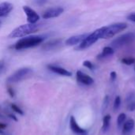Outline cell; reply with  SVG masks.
Returning <instances> with one entry per match:
<instances>
[{"instance_id": "52a82bcc", "label": "cell", "mask_w": 135, "mask_h": 135, "mask_svg": "<svg viewBox=\"0 0 135 135\" xmlns=\"http://www.w3.org/2000/svg\"><path fill=\"white\" fill-rule=\"evenodd\" d=\"M23 10L27 16V21L29 24H36L39 21L40 16L31 7H29L28 6H24Z\"/></svg>"}, {"instance_id": "83f0119b", "label": "cell", "mask_w": 135, "mask_h": 135, "mask_svg": "<svg viewBox=\"0 0 135 135\" xmlns=\"http://www.w3.org/2000/svg\"><path fill=\"white\" fill-rule=\"evenodd\" d=\"M47 2V0H36V3L39 6H43L44 5L46 2Z\"/></svg>"}, {"instance_id": "9a60e30c", "label": "cell", "mask_w": 135, "mask_h": 135, "mask_svg": "<svg viewBox=\"0 0 135 135\" xmlns=\"http://www.w3.org/2000/svg\"><path fill=\"white\" fill-rule=\"evenodd\" d=\"M61 44H62V40H60V39L54 40L49 41V42L46 43L45 44H44L42 48L45 51H51V50H54V49L57 48Z\"/></svg>"}, {"instance_id": "8fae6325", "label": "cell", "mask_w": 135, "mask_h": 135, "mask_svg": "<svg viewBox=\"0 0 135 135\" xmlns=\"http://www.w3.org/2000/svg\"><path fill=\"white\" fill-rule=\"evenodd\" d=\"M47 68L51 71H52V72H54V73H55L57 74L62 75V76H66V77H70V76H72V73L71 72H70L69 70L62 68V67L58 66L48 65L47 66Z\"/></svg>"}, {"instance_id": "4fadbf2b", "label": "cell", "mask_w": 135, "mask_h": 135, "mask_svg": "<svg viewBox=\"0 0 135 135\" xmlns=\"http://www.w3.org/2000/svg\"><path fill=\"white\" fill-rule=\"evenodd\" d=\"M134 128V121L131 119L126 121L123 126V135H129Z\"/></svg>"}, {"instance_id": "d4e9b609", "label": "cell", "mask_w": 135, "mask_h": 135, "mask_svg": "<svg viewBox=\"0 0 135 135\" xmlns=\"http://www.w3.org/2000/svg\"><path fill=\"white\" fill-rule=\"evenodd\" d=\"M7 92H8V93H9V95L10 97L13 98V97H15V93H14V91H13V89L12 87L9 86V87L7 88Z\"/></svg>"}, {"instance_id": "5bb4252c", "label": "cell", "mask_w": 135, "mask_h": 135, "mask_svg": "<svg viewBox=\"0 0 135 135\" xmlns=\"http://www.w3.org/2000/svg\"><path fill=\"white\" fill-rule=\"evenodd\" d=\"M13 8V5L9 2L0 3V17L7 16L11 12Z\"/></svg>"}, {"instance_id": "6da1fadb", "label": "cell", "mask_w": 135, "mask_h": 135, "mask_svg": "<svg viewBox=\"0 0 135 135\" xmlns=\"http://www.w3.org/2000/svg\"><path fill=\"white\" fill-rule=\"evenodd\" d=\"M44 40V38L40 36H32L26 38H22L19 40L14 45L13 48L16 50H22V49H26L29 47H36Z\"/></svg>"}, {"instance_id": "8992f818", "label": "cell", "mask_w": 135, "mask_h": 135, "mask_svg": "<svg viewBox=\"0 0 135 135\" xmlns=\"http://www.w3.org/2000/svg\"><path fill=\"white\" fill-rule=\"evenodd\" d=\"M32 70L30 68H28V67L21 68L7 78V82L8 83L19 82V81L25 79L26 78H28L32 74Z\"/></svg>"}, {"instance_id": "277c9868", "label": "cell", "mask_w": 135, "mask_h": 135, "mask_svg": "<svg viewBox=\"0 0 135 135\" xmlns=\"http://www.w3.org/2000/svg\"><path fill=\"white\" fill-rule=\"evenodd\" d=\"M127 28V24L123 22L115 23L108 26L104 27V31L102 35L101 39H109L112 38L117 33L125 30Z\"/></svg>"}, {"instance_id": "f1b7e54d", "label": "cell", "mask_w": 135, "mask_h": 135, "mask_svg": "<svg viewBox=\"0 0 135 135\" xmlns=\"http://www.w3.org/2000/svg\"><path fill=\"white\" fill-rule=\"evenodd\" d=\"M128 20H130L131 21H133V22H135V13H131L130 14L128 17H127Z\"/></svg>"}, {"instance_id": "e0dca14e", "label": "cell", "mask_w": 135, "mask_h": 135, "mask_svg": "<svg viewBox=\"0 0 135 135\" xmlns=\"http://www.w3.org/2000/svg\"><path fill=\"white\" fill-rule=\"evenodd\" d=\"M110 121H111V115H107L103 119V126H102V131L104 133L107 132L110 127Z\"/></svg>"}, {"instance_id": "d6986e66", "label": "cell", "mask_w": 135, "mask_h": 135, "mask_svg": "<svg viewBox=\"0 0 135 135\" xmlns=\"http://www.w3.org/2000/svg\"><path fill=\"white\" fill-rule=\"evenodd\" d=\"M121 62L125 64V65H127V66H130V65H132L135 62V58L134 57H127V58H123L122 59Z\"/></svg>"}, {"instance_id": "ba28073f", "label": "cell", "mask_w": 135, "mask_h": 135, "mask_svg": "<svg viewBox=\"0 0 135 135\" xmlns=\"http://www.w3.org/2000/svg\"><path fill=\"white\" fill-rule=\"evenodd\" d=\"M64 9L61 6H55L52 8H49L44 13H43V18L44 19H49V18H54L60 16L63 13Z\"/></svg>"}, {"instance_id": "f546056e", "label": "cell", "mask_w": 135, "mask_h": 135, "mask_svg": "<svg viewBox=\"0 0 135 135\" xmlns=\"http://www.w3.org/2000/svg\"><path fill=\"white\" fill-rule=\"evenodd\" d=\"M8 116L10 118V119H13L14 121H16V122H17V117L14 115H12V114H9L8 115Z\"/></svg>"}, {"instance_id": "5b68a950", "label": "cell", "mask_w": 135, "mask_h": 135, "mask_svg": "<svg viewBox=\"0 0 135 135\" xmlns=\"http://www.w3.org/2000/svg\"><path fill=\"white\" fill-rule=\"evenodd\" d=\"M135 41V33L134 32H127L125 33L115 40H114L112 43V47L115 48H119L121 47L131 44Z\"/></svg>"}, {"instance_id": "603a6c76", "label": "cell", "mask_w": 135, "mask_h": 135, "mask_svg": "<svg viewBox=\"0 0 135 135\" xmlns=\"http://www.w3.org/2000/svg\"><path fill=\"white\" fill-rule=\"evenodd\" d=\"M11 108H12V110H13V111H14V112H17V114H19V115H24L23 111H22L19 107H17L16 104H11Z\"/></svg>"}, {"instance_id": "cb8c5ba5", "label": "cell", "mask_w": 135, "mask_h": 135, "mask_svg": "<svg viewBox=\"0 0 135 135\" xmlns=\"http://www.w3.org/2000/svg\"><path fill=\"white\" fill-rule=\"evenodd\" d=\"M127 110L130 112H134L135 111V100L127 103Z\"/></svg>"}, {"instance_id": "2e32d148", "label": "cell", "mask_w": 135, "mask_h": 135, "mask_svg": "<svg viewBox=\"0 0 135 135\" xmlns=\"http://www.w3.org/2000/svg\"><path fill=\"white\" fill-rule=\"evenodd\" d=\"M115 51H114V48L112 47H104L101 54H100L98 56H97V59H104V58H107L108 56H112L113 54H114Z\"/></svg>"}, {"instance_id": "1f68e13d", "label": "cell", "mask_w": 135, "mask_h": 135, "mask_svg": "<svg viewBox=\"0 0 135 135\" xmlns=\"http://www.w3.org/2000/svg\"><path fill=\"white\" fill-rule=\"evenodd\" d=\"M0 134L1 135H6V133L2 131V130H0Z\"/></svg>"}, {"instance_id": "ac0fdd59", "label": "cell", "mask_w": 135, "mask_h": 135, "mask_svg": "<svg viewBox=\"0 0 135 135\" xmlns=\"http://www.w3.org/2000/svg\"><path fill=\"white\" fill-rule=\"evenodd\" d=\"M127 119V115L125 113H121L119 115L118 119H117V124L119 126V127H120L122 125H123V123H125V120Z\"/></svg>"}, {"instance_id": "4316f807", "label": "cell", "mask_w": 135, "mask_h": 135, "mask_svg": "<svg viewBox=\"0 0 135 135\" xmlns=\"http://www.w3.org/2000/svg\"><path fill=\"white\" fill-rule=\"evenodd\" d=\"M5 69V62L3 60H0V74L3 72Z\"/></svg>"}, {"instance_id": "7402d4cb", "label": "cell", "mask_w": 135, "mask_h": 135, "mask_svg": "<svg viewBox=\"0 0 135 135\" xmlns=\"http://www.w3.org/2000/svg\"><path fill=\"white\" fill-rule=\"evenodd\" d=\"M83 66H85L86 68L89 69V70H94V68H95L94 64H93V62H91L90 61H89V60L84 61V62H83Z\"/></svg>"}, {"instance_id": "ffe728a7", "label": "cell", "mask_w": 135, "mask_h": 135, "mask_svg": "<svg viewBox=\"0 0 135 135\" xmlns=\"http://www.w3.org/2000/svg\"><path fill=\"white\" fill-rule=\"evenodd\" d=\"M109 100H110L109 96H108V95L105 96L104 99V101H103V104H102V112H103L107 110V108H108V107L109 105Z\"/></svg>"}, {"instance_id": "30bf717a", "label": "cell", "mask_w": 135, "mask_h": 135, "mask_svg": "<svg viewBox=\"0 0 135 135\" xmlns=\"http://www.w3.org/2000/svg\"><path fill=\"white\" fill-rule=\"evenodd\" d=\"M87 34H81V35H77V36H73L70 38H68L66 40V44L68 46H74L78 44H81L85 38L87 36Z\"/></svg>"}, {"instance_id": "7c38bea8", "label": "cell", "mask_w": 135, "mask_h": 135, "mask_svg": "<svg viewBox=\"0 0 135 135\" xmlns=\"http://www.w3.org/2000/svg\"><path fill=\"white\" fill-rule=\"evenodd\" d=\"M70 129L71 131L78 135H81L83 134L84 133L86 132L85 130L82 129L81 127H79V125L78 124L76 119H74V116H71L70 117Z\"/></svg>"}, {"instance_id": "9c48e42d", "label": "cell", "mask_w": 135, "mask_h": 135, "mask_svg": "<svg viewBox=\"0 0 135 135\" xmlns=\"http://www.w3.org/2000/svg\"><path fill=\"white\" fill-rule=\"evenodd\" d=\"M76 78H77V81L83 85H91L93 84L94 80L89 76L88 74H84L83 72H81V70H78L76 73Z\"/></svg>"}, {"instance_id": "3957f363", "label": "cell", "mask_w": 135, "mask_h": 135, "mask_svg": "<svg viewBox=\"0 0 135 135\" xmlns=\"http://www.w3.org/2000/svg\"><path fill=\"white\" fill-rule=\"evenodd\" d=\"M104 31V27H102V28H100L95 30L93 32L88 35L85 38V40L79 44L78 48V49H85V48L89 47L93 44H95L99 39H101Z\"/></svg>"}, {"instance_id": "d6a6232c", "label": "cell", "mask_w": 135, "mask_h": 135, "mask_svg": "<svg viewBox=\"0 0 135 135\" xmlns=\"http://www.w3.org/2000/svg\"><path fill=\"white\" fill-rule=\"evenodd\" d=\"M1 25H2V22L0 21V27H1Z\"/></svg>"}, {"instance_id": "4dcf8cb0", "label": "cell", "mask_w": 135, "mask_h": 135, "mask_svg": "<svg viewBox=\"0 0 135 135\" xmlns=\"http://www.w3.org/2000/svg\"><path fill=\"white\" fill-rule=\"evenodd\" d=\"M7 127V125L5 123H0V130H4Z\"/></svg>"}, {"instance_id": "7a4b0ae2", "label": "cell", "mask_w": 135, "mask_h": 135, "mask_svg": "<svg viewBox=\"0 0 135 135\" xmlns=\"http://www.w3.org/2000/svg\"><path fill=\"white\" fill-rule=\"evenodd\" d=\"M39 29V25L36 24H26L22 25L15 29H13L9 35V38H21L28 34L35 32Z\"/></svg>"}, {"instance_id": "836d02e7", "label": "cell", "mask_w": 135, "mask_h": 135, "mask_svg": "<svg viewBox=\"0 0 135 135\" xmlns=\"http://www.w3.org/2000/svg\"><path fill=\"white\" fill-rule=\"evenodd\" d=\"M134 70H135V68H134Z\"/></svg>"}, {"instance_id": "44dd1931", "label": "cell", "mask_w": 135, "mask_h": 135, "mask_svg": "<svg viewBox=\"0 0 135 135\" xmlns=\"http://www.w3.org/2000/svg\"><path fill=\"white\" fill-rule=\"evenodd\" d=\"M120 104H121V98L120 97H116L115 99V102H114V106H113V108H114V111L116 112L119 107H120Z\"/></svg>"}, {"instance_id": "484cf974", "label": "cell", "mask_w": 135, "mask_h": 135, "mask_svg": "<svg viewBox=\"0 0 135 135\" xmlns=\"http://www.w3.org/2000/svg\"><path fill=\"white\" fill-rule=\"evenodd\" d=\"M116 78H117V74H116V72H115V71L111 72V74H110L111 81H115V79H116Z\"/></svg>"}]
</instances>
